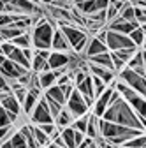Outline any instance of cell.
<instances>
[{"label": "cell", "mask_w": 146, "mask_h": 148, "mask_svg": "<svg viewBox=\"0 0 146 148\" xmlns=\"http://www.w3.org/2000/svg\"><path fill=\"white\" fill-rule=\"evenodd\" d=\"M27 72H30V71L21 67V65H18V64H14V62H11V60H7V58L0 64V74H2L5 79H18L20 76H23Z\"/></svg>", "instance_id": "8"}, {"label": "cell", "mask_w": 146, "mask_h": 148, "mask_svg": "<svg viewBox=\"0 0 146 148\" xmlns=\"http://www.w3.org/2000/svg\"><path fill=\"white\" fill-rule=\"evenodd\" d=\"M106 51H107L106 44H102L100 41H97L93 35H90L88 37V42H86V46H85V49H83V53L79 55V57H85V60H86L90 57H95V55H100V53H106Z\"/></svg>", "instance_id": "11"}, {"label": "cell", "mask_w": 146, "mask_h": 148, "mask_svg": "<svg viewBox=\"0 0 146 148\" xmlns=\"http://www.w3.org/2000/svg\"><path fill=\"white\" fill-rule=\"evenodd\" d=\"M0 12H5V4L0 0Z\"/></svg>", "instance_id": "40"}, {"label": "cell", "mask_w": 146, "mask_h": 148, "mask_svg": "<svg viewBox=\"0 0 146 148\" xmlns=\"http://www.w3.org/2000/svg\"><path fill=\"white\" fill-rule=\"evenodd\" d=\"M85 136L86 138H99V116L88 113V122H86V131H85Z\"/></svg>", "instance_id": "16"}, {"label": "cell", "mask_w": 146, "mask_h": 148, "mask_svg": "<svg viewBox=\"0 0 146 148\" xmlns=\"http://www.w3.org/2000/svg\"><path fill=\"white\" fill-rule=\"evenodd\" d=\"M30 120H32V125H42V123H53V116L49 113V109H48V104L46 101L41 97L39 102L35 104V108L32 109V113L28 115Z\"/></svg>", "instance_id": "7"}, {"label": "cell", "mask_w": 146, "mask_h": 148, "mask_svg": "<svg viewBox=\"0 0 146 148\" xmlns=\"http://www.w3.org/2000/svg\"><path fill=\"white\" fill-rule=\"evenodd\" d=\"M139 25L136 21H123L121 18H115L111 23H107L106 28L111 30V32H118V34H123V35H129L134 28H137Z\"/></svg>", "instance_id": "12"}, {"label": "cell", "mask_w": 146, "mask_h": 148, "mask_svg": "<svg viewBox=\"0 0 146 148\" xmlns=\"http://www.w3.org/2000/svg\"><path fill=\"white\" fill-rule=\"evenodd\" d=\"M30 71H32V72H35V74H41V72L49 71L48 60L41 58L39 55H35V53H33V57H32V60H30Z\"/></svg>", "instance_id": "19"}, {"label": "cell", "mask_w": 146, "mask_h": 148, "mask_svg": "<svg viewBox=\"0 0 146 148\" xmlns=\"http://www.w3.org/2000/svg\"><path fill=\"white\" fill-rule=\"evenodd\" d=\"M23 32L20 30V28H16L12 23L11 25H7V27H2L0 28V41H4V42H11L14 37H18V35H21Z\"/></svg>", "instance_id": "18"}, {"label": "cell", "mask_w": 146, "mask_h": 148, "mask_svg": "<svg viewBox=\"0 0 146 148\" xmlns=\"http://www.w3.org/2000/svg\"><path fill=\"white\" fill-rule=\"evenodd\" d=\"M118 76H116V79H120L123 85H127L129 88H132L134 92H137L139 95H143L144 97V94H146V83H144V78L143 76H139V74H136L132 69H129V67H123L120 72H116Z\"/></svg>", "instance_id": "4"}, {"label": "cell", "mask_w": 146, "mask_h": 148, "mask_svg": "<svg viewBox=\"0 0 146 148\" xmlns=\"http://www.w3.org/2000/svg\"><path fill=\"white\" fill-rule=\"evenodd\" d=\"M12 132H14L12 125H9V127H0V143H2V141H5V139H9Z\"/></svg>", "instance_id": "33"}, {"label": "cell", "mask_w": 146, "mask_h": 148, "mask_svg": "<svg viewBox=\"0 0 146 148\" xmlns=\"http://www.w3.org/2000/svg\"><path fill=\"white\" fill-rule=\"evenodd\" d=\"M118 18H121L123 21H134V7H132L129 2H127V4L121 7V11H120Z\"/></svg>", "instance_id": "31"}, {"label": "cell", "mask_w": 146, "mask_h": 148, "mask_svg": "<svg viewBox=\"0 0 146 148\" xmlns=\"http://www.w3.org/2000/svg\"><path fill=\"white\" fill-rule=\"evenodd\" d=\"M125 67L129 69H136V67H144V46L137 48L136 53L130 57V60L125 64Z\"/></svg>", "instance_id": "21"}, {"label": "cell", "mask_w": 146, "mask_h": 148, "mask_svg": "<svg viewBox=\"0 0 146 148\" xmlns=\"http://www.w3.org/2000/svg\"><path fill=\"white\" fill-rule=\"evenodd\" d=\"M44 95H46V97H51L53 101H57V102H58V104H62V106H65V97H63V94H62L60 86H57V85L49 86V88L44 92Z\"/></svg>", "instance_id": "25"}, {"label": "cell", "mask_w": 146, "mask_h": 148, "mask_svg": "<svg viewBox=\"0 0 146 148\" xmlns=\"http://www.w3.org/2000/svg\"><path fill=\"white\" fill-rule=\"evenodd\" d=\"M12 46L20 48V49H25V48H32V39H30V32H23L21 35L14 37V39L11 41Z\"/></svg>", "instance_id": "23"}, {"label": "cell", "mask_w": 146, "mask_h": 148, "mask_svg": "<svg viewBox=\"0 0 146 148\" xmlns=\"http://www.w3.org/2000/svg\"><path fill=\"white\" fill-rule=\"evenodd\" d=\"M12 95L16 97V101H18V102L21 104V102L25 101V95H27V88H20V90H14V92H12Z\"/></svg>", "instance_id": "36"}, {"label": "cell", "mask_w": 146, "mask_h": 148, "mask_svg": "<svg viewBox=\"0 0 146 148\" xmlns=\"http://www.w3.org/2000/svg\"><path fill=\"white\" fill-rule=\"evenodd\" d=\"M144 143H146V138H144V132H143V134L129 139V141H127L125 145H121V146H125V148H144Z\"/></svg>", "instance_id": "30"}, {"label": "cell", "mask_w": 146, "mask_h": 148, "mask_svg": "<svg viewBox=\"0 0 146 148\" xmlns=\"http://www.w3.org/2000/svg\"><path fill=\"white\" fill-rule=\"evenodd\" d=\"M111 92H113V88H109V86H107V88L102 92V94L93 101V111H92V115L102 118L104 111H106L107 106H109V97H111Z\"/></svg>", "instance_id": "13"}, {"label": "cell", "mask_w": 146, "mask_h": 148, "mask_svg": "<svg viewBox=\"0 0 146 148\" xmlns=\"http://www.w3.org/2000/svg\"><path fill=\"white\" fill-rule=\"evenodd\" d=\"M86 62L95 64V65H100V67H106V69H111V71H113V64H111V57H109V51L100 53V55H95V57H90V58H86Z\"/></svg>", "instance_id": "20"}, {"label": "cell", "mask_w": 146, "mask_h": 148, "mask_svg": "<svg viewBox=\"0 0 146 148\" xmlns=\"http://www.w3.org/2000/svg\"><path fill=\"white\" fill-rule=\"evenodd\" d=\"M0 148H27V141L20 131H14L9 139L0 143Z\"/></svg>", "instance_id": "15"}, {"label": "cell", "mask_w": 146, "mask_h": 148, "mask_svg": "<svg viewBox=\"0 0 146 148\" xmlns=\"http://www.w3.org/2000/svg\"><path fill=\"white\" fill-rule=\"evenodd\" d=\"M88 74L90 76H95V78H100L107 86L116 79V72L115 71L100 67V65H95V64H90V62H88Z\"/></svg>", "instance_id": "9"}, {"label": "cell", "mask_w": 146, "mask_h": 148, "mask_svg": "<svg viewBox=\"0 0 146 148\" xmlns=\"http://www.w3.org/2000/svg\"><path fill=\"white\" fill-rule=\"evenodd\" d=\"M111 148H116V146H111Z\"/></svg>", "instance_id": "42"}, {"label": "cell", "mask_w": 146, "mask_h": 148, "mask_svg": "<svg viewBox=\"0 0 146 148\" xmlns=\"http://www.w3.org/2000/svg\"><path fill=\"white\" fill-rule=\"evenodd\" d=\"M58 28L62 30L63 37L67 39L72 53L81 55L83 49H85V46H86V42H88V37H90L88 32L83 30V28H79V27H76V25H63V27H58Z\"/></svg>", "instance_id": "3"}, {"label": "cell", "mask_w": 146, "mask_h": 148, "mask_svg": "<svg viewBox=\"0 0 146 148\" xmlns=\"http://www.w3.org/2000/svg\"><path fill=\"white\" fill-rule=\"evenodd\" d=\"M60 90H62V94H63V97H65V102H67V99H69L70 94H72V90H74V85H72V81H70V83H65V85L60 86Z\"/></svg>", "instance_id": "35"}, {"label": "cell", "mask_w": 146, "mask_h": 148, "mask_svg": "<svg viewBox=\"0 0 146 148\" xmlns=\"http://www.w3.org/2000/svg\"><path fill=\"white\" fill-rule=\"evenodd\" d=\"M106 48H107V51H118V49L136 48V46L129 39V35H123V34H118V32L107 30V34H106Z\"/></svg>", "instance_id": "6"}, {"label": "cell", "mask_w": 146, "mask_h": 148, "mask_svg": "<svg viewBox=\"0 0 146 148\" xmlns=\"http://www.w3.org/2000/svg\"><path fill=\"white\" fill-rule=\"evenodd\" d=\"M0 92H11L9 90V85H7V79L0 74Z\"/></svg>", "instance_id": "38"}, {"label": "cell", "mask_w": 146, "mask_h": 148, "mask_svg": "<svg viewBox=\"0 0 146 148\" xmlns=\"http://www.w3.org/2000/svg\"><path fill=\"white\" fill-rule=\"evenodd\" d=\"M65 108L69 109V113L72 115V118H79V116H85V115H88V106H86V102H85V99L81 97V94L74 88L72 90V94H70V97L67 99V102H65Z\"/></svg>", "instance_id": "5"}, {"label": "cell", "mask_w": 146, "mask_h": 148, "mask_svg": "<svg viewBox=\"0 0 146 148\" xmlns=\"http://www.w3.org/2000/svg\"><path fill=\"white\" fill-rule=\"evenodd\" d=\"M30 129H32L33 139L37 141V145H39L41 148H42V146H48V145L51 143V139H49V138H48V136H46V134H44V132L41 131V129H39L37 125H32V123H30Z\"/></svg>", "instance_id": "24"}, {"label": "cell", "mask_w": 146, "mask_h": 148, "mask_svg": "<svg viewBox=\"0 0 146 148\" xmlns=\"http://www.w3.org/2000/svg\"><path fill=\"white\" fill-rule=\"evenodd\" d=\"M12 21H14L12 14H7V12H0V28H2V27H7V25H11Z\"/></svg>", "instance_id": "34"}, {"label": "cell", "mask_w": 146, "mask_h": 148, "mask_svg": "<svg viewBox=\"0 0 146 148\" xmlns=\"http://www.w3.org/2000/svg\"><path fill=\"white\" fill-rule=\"evenodd\" d=\"M20 132L23 134V138H25V141H27V148H41V146L37 145V141L33 139V134H32L30 125H21Z\"/></svg>", "instance_id": "27"}, {"label": "cell", "mask_w": 146, "mask_h": 148, "mask_svg": "<svg viewBox=\"0 0 146 148\" xmlns=\"http://www.w3.org/2000/svg\"><path fill=\"white\" fill-rule=\"evenodd\" d=\"M51 49H53V51H60V53H69V51H72L70 46H69V42H67V39L63 37V34H62V30H60L58 27L53 30Z\"/></svg>", "instance_id": "14"}, {"label": "cell", "mask_w": 146, "mask_h": 148, "mask_svg": "<svg viewBox=\"0 0 146 148\" xmlns=\"http://www.w3.org/2000/svg\"><path fill=\"white\" fill-rule=\"evenodd\" d=\"M53 27L46 21V16L35 21L30 39H32V46L35 49H51V37H53Z\"/></svg>", "instance_id": "2"}, {"label": "cell", "mask_w": 146, "mask_h": 148, "mask_svg": "<svg viewBox=\"0 0 146 148\" xmlns=\"http://www.w3.org/2000/svg\"><path fill=\"white\" fill-rule=\"evenodd\" d=\"M129 39L132 41V44H134L136 48H141V46H144V28H143V27H137V28H134V30L129 34Z\"/></svg>", "instance_id": "26"}, {"label": "cell", "mask_w": 146, "mask_h": 148, "mask_svg": "<svg viewBox=\"0 0 146 148\" xmlns=\"http://www.w3.org/2000/svg\"><path fill=\"white\" fill-rule=\"evenodd\" d=\"M60 138L63 139L65 148H76V145H74V131H72L70 127L62 129V131H60Z\"/></svg>", "instance_id": "28"}, {"label": "cell", "mask_w": 146, "mask_h": 148, "mask_svg": "<svg viewBox=\"0 0 146 148\" xmlns=\"http://www.w3.org/2000/svg\"><path fill=\"white\" fill-rule=\"evenodd\" d=\"M86 122H88V115L79 116V118H74V120H72V123H70V129H72V131H78V132L85 134V131H86Z\"/></svg>", "instance_id": "29"}, {"label": "cell", "mask_w": 146, "mask_h": 148, "mask_svg": "<svg viewBox=\"0 0 146 148\" xmlns=\"http://www.w3.org/2000/svg\"><path fill=\"white\" fill-rule=\"evenodd\" d=\"M83 139H85V134H81V132H78V131H74V145H76V148L83 143Z\"/></svg>", "instance_id": "37"}, {"label": "cell", "mask_w": 146, "mask_h": 148, "mask_svg": "<svg viewBox=\"0 0 146 148\" xmlns=\"http://www.w3.org/2000/svg\"><path fill=\"white\" fill-rule=\"evenodd\" d=\"M37 76H39V85H41L42 90H48L49 86L55 85V81H57V76H55V72H53V71L41 72V74H37Z\"/></svg>", "instance_id": "22"}, {"label": "cell", "mask_w": 146, "mask_h": 148, "mask_svg": "<svg viewBox=\"0 0 146 148\" xmlns=\"http://www.w3.org/2000/svg\"><path fill=\"white\" fill-rule=\"evenodd\" d=\"M102 120L106 122H111L121 127H129V129H139V131H144V125L136 118L134 109L127 104L121 97L118 101H115L113 104H109L107 109L104 111Z\"/></svg>", "instance_id": "1"}, {"label": "cell", "mask_w": 146, "mask_h": 148, "mask_svg": "<svg viewBox=\"0 0 146 148\" xmlns=\"http://www.w3.org/2000/svg\"><path fill=\"white\" fill-rule=\"evenodd\" d=\"M21 53H23V57L30 62L32 60V57H33V49L32 48H25V49H21Z\"/></svg>", "instance_id": "39"}, {"label": "cell", "mask_w": 146, "mask_h": 148, "mask_svg": "<svg viewBox=\"0 0 146 148\" xmlns=\"http://www.w3.org/2000/svg\"><path fill=\"white\" fill-rule=\"evenodd\" d=\"M72 120H74V118H72V115L69 113V109L63 106V108L60 109V113L55 116V122H53V123L57 125L58 129H65V127H70Z\"/></svg>", "instance_id": "17"}, {"label": "cell", "mask_w": 146, "mask_h": 148, "mask_svg": "<svg viewBox=\"0 0 146 148\" xmlns=\"http://www.w3.org/2000/svg\"><path fill=\"white\" fill-rule=\"evenodd\" d=\"M9 125H12V120L9 118V113L0 106V127H9Z\"/></svg>", "instance_id": "32"}, {"label": "cell", "mask_w": 146, "mask_h": 148, "mask_svg": "<svg viewBox=\"0 0 146 148\" xmlns=\"http://www.w3.org/2000/svg\"><path fill=\"white\" fill-rule=\"evenodd\" d=\"M2 2H4V4L7 5V4H11V2H12V0H2Z\"/></svg>", "instance_id": "41"}, {"label": "cell", "mask_w": 146, "mask_h": 148, "mask_svg": "<svg viewBox=\"0 0 146 148\" xmlns=\"http://www.w3.org/2000/svg\"><path fill=\"white\" fill-rule=\"evenodd\" d=\"M70 62V51L69 53H60V51H51L48 57V65L49 71H58V69H65L69 67Z\"/></svg>", "instance_id": "10"}]
</instances>
